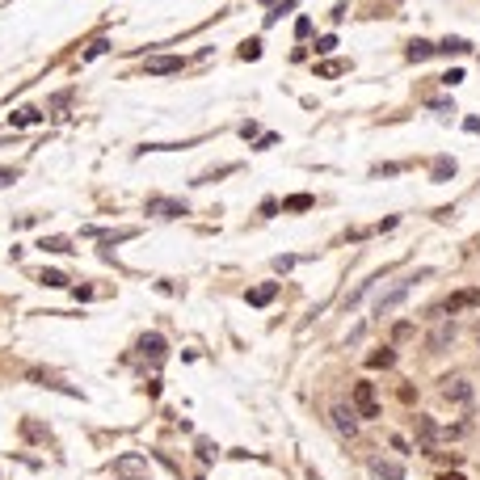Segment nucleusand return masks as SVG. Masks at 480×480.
<instances>
[{"label":"nucleus","mask_w":480,"mask_h":480,"mask_svg":"<svg viewBox=\"0 0 480 480\" xmlns=\"http://www.w3.org/2000/svg\"><path fill=\"white\" fill-rule=\"evenodd\" d=\"M417 278H426V270H422V274H413V278H401L388 295H380V299H375V312H380V316H384V312H392V308H396V304L413 291V283H417Z\"/></svg>","instance_id":"nucleus-1"},{"label":"nucleus","mask_w":480,"mask_h":480,"mask_svg":"<svg viewBox=\"0 0 480 480\" xmlns=\"http://www.w3.org/2000/svg\"><path fill=\"white\" fill-rule=\"evenodd\" d=\"M354 413H358V417H380L375 384H354Z\"/></svg>","instance_id":"nucleus-2"},{"label":"nucleus","mask_w":480,"mask_h":480,"mask_svg":"<svg viewBox=\"0 0 480 480\" xmlns=\"http://www.w3.org/2000/svg\"><path fill=\"white\" fill-rule=\"evenodd\" d=\"M455 337H460V325H455V320H443V325H439V329L426 337V350H430V354H443V350H447Z\"/></svg>","instance_id":"nucleus-3"},{"label":"nucleus","mask_w":480,"mask_h":480,"mask_svg":"<svg viewBox=\"0 0 480 480\" xmlns=\"http://www.w3.org/2000/svg\"><path fill=\"white\" fill-rule=\"evenodd\" d=\"M468 308H480V287H464V291H455L447 304H443V312H468Z\"/></svg>","instance_id":"nucleus-4"},{"label":"nucleus","mask_w":480,"mask_h":480,"mask_svg":"<svg viewBox=\"0 0 480 480\" xmlns=\"http://www.w3.org/2000/svg\"><path fill=\"white\" fill-rule=\"evenodd\" d=\"M443 396H447L451 405H472V384H468L464 375H455V380H443Z\"/></svg>","instance_id":"nucleus-5"},{"label":"nucleus","mask_w":480,"mask_h":480,"mask_svg":"<svg viewBox=\"0 0 480 480\" xmlns=\"http://www.w3.org/2000/svg\"><path fill=\"white\" fill-rule=\"evenodd\" d=\"M329 413H333V426H337L346 439H354V434H358V413H354L350 405H333Z\"/></svg>","instance_id":"nucleus-6"},{"label":"nucleus","mask_w":480,"mask_h":480,"mask_svg":"<svg viewBox=\"0 0 480 480\" xmlns=\"http://www.w3.org/2000/svg\"><path fill=\"white\" fill-rule=\"evenodd\" d=\"M139 350H143V358H152V363H164V337L148 333V337L139 342Z\"/></svg>","instance_id":"nucleus-7"},{"label":"nucleus","mask_w":480,"mask_h":480,"mask_svg":"<svg viewBox=\"0 0 480 480\" xmlns=\"http://www.w3.org/2000/svg\"><path fill=\"white\" fill-rule=\"evenodd\" d=\"M371 472H375L380 480H405V468L392 464V460H371Z\"/></svg>","instance_id":"nucleus-8"},{"label":"nucleus","mask_w":480,"mask_h":480,"mask_svg":"<svg viewBox=\"0 0 480 480\" xmlns=\"http://www.w3.org/2000/svg\"><path fill=\"white\" fill-rule=\"evenodd\" d=\"M148 72L164 76V72H181V59L177 55H164V59H148Z\"/></svg>","instance_id":"nucleus-9"},{"label":"nucleus","mask_w":480,"mask_h":480,"mask_svg":"<svg viewBox=\"0 0 480 480\" xmlns=\"http://www.w3.org/2000/svg\"><path fill=\"white\" fill-rule=\"evenodd\" d=\"M278 295V283H266V287H257V291H249V304L253 308H261V304H270Z\"/></svg>","instance_id":"nucleus-10"},{"label":"nucleus","mask_w":480,"mask_h":480,"mask_svg":"<svg viewBox=\"0 0 480 480\" xmlns=\"http://www.w3.org/2000/svg\"><path fill=\"white\" fill-rule=\"evenodd\" d=\"M148 211H164V215H186V207H181V202H169V198H152V202H148Z\"/></svg>","instance_id":"nucleus-11"},{"label":"nucleus","mask_w":480,"mask_h":480,"mask_svg":"<svg viewBox=\"0 0 480 480\" xmlns=\"http://www.w3.org/2000/svg\"><path fill=\"white\" fill-rule=\"evenodd\" d=\"M417 434H422V443H434V439H439L443 430H439V426H434L430 417H417Z\"/></svg>","instance_id":"nucleus-12"},{"label":"nucleus","mask_w":480,"mask_h":480,"mask_svg":"<svg viewBox=\"0 0 480 480\" xmlns=\"http://www.w3.org/2000/svg\"><path fill=\"white\" fill-rule=\"evenodd\" d=\"M434 51H439V46H430V42H409V59H413V63H417V59H430Z\"/></svg>","instance_id":"nucleus-13"},{"label":"nucleus","mask_w":480,"mask_h":480,"mask_svg":"<svg viewBox=\"0 0 480 480\" xmlns=\"http://www.w3.org/2000/svg\"><path fill=\"white\" fill-rule=\"evenodd\" d=\"M283 207H287V211H308V207H312V194H291Z\"/></svg>","instance_id":"nucleus-14"},{"label":"nucleus","mask_w":480,"mask_h":480,"mask_svg":"<svg viewBox=\"0 0 480 480\" xmlns=\"http://www.w3.org/2000/svg\"><path fill=\"white\" fill-rule=\"evenodd\" d=\"M409 337H413V325H409V320H401V325L392 329V342H409Z\"/></svg>","instance_id":"nucleus-15"},{"label":"nucleus","mask_w":480,"mask_h":480,"mask_svg":"<svg viewBox=\"0 0 480 480\" xmlns=\"http://www.w3.org/2000/svg\"><path fill=\"white\" fill-rule=\"evenodd\" d=\"M392 358H396L392 350H380V354H371L367 363H371V367H392Z\"/></svg>","instance_id":"nucleus-16"},{"label":"nucleus","mask_w":480,"mask_h":480,"mask_svg":"<svg viewBox=\"0 0 480 480\" xmlns=\"http://www.w3.org/2000/svg\"><path fill=\"white\" fill-rule=\"evenodd\" d=\"M468 430H472V422H460V426H447V430H443V439H464Z\"/></svg>","instance_id":"nucleus-17"},{"label":"nucleus","mask_w":480,"mask_h":480,"mask_svg":"<svg viewBox=\"0 0 480 480\" xmlns=\"http://www.w3.org/2000/svg\"><path fill=\"white\" fill-rule=\"evenodd\" d=\"M439 51H455V55H464V51H468V42H464V38H447Z\"/></svg>","instance_id":"nucleus-18"},{"label":"nucleus","mask_w":480,"mask_h":480,"mask_svg":"<svg viewBox=\"0 0 480 480\" xmlns=\"http://www.w3.org/2000/svg\"><path fill=\"white\" fill-rule=\"evenodd\" d=\"M451 173H455V160H439V164H434V177H439V181L451 177Z\"/></svg>","instance_id":"nucleus-19"},{"label":"nucleus","mask_w":480,"mask_h":480,"mask_svg":"<svg viewBox=\"0 0 480 480\" xmlns=\"http://www.w3.org/2000/svg\"><path fill=\"white\" fill-rule=\"evenodd\" d=\"M42 283H46V287H67V278L55 274V270H42Z\"/></svg>","instance_id":"nucleus-20"},{"label":"nucleus","mask_w":480,"mask_h":480,"mask_svg":"<svg viewBox=\"0 0 480 480\" xmlns=\"http://www.w3.org/2000/svg\"><path fill=\"white\" fill-rule=\"evenodd\" d=\"M350 63H320V76H342Z\"/></svg>","instance_id":"nucleus-21"},{"label":"nucleus","mask_w":480,"mask_h":480,"mask_svg":"<svg viewBox=\"0 0 480 480\" xmlns=\"http://www.w3.org/2000/svg\"><path fill=\"white\" fill-rule=\"evenodd\" d=\"M8 181H13V173H8V169H0V186H8Z\"/></svg>","instance_id":"nucleus-22"},{"label":"nucleus","mask_w":480,"mask_h":480,"mask_svg":"<svg viewBox=\"0 0 480 480\" xmlns=\"http://www.w3.org/2000/svg\"><path fill=\"white\" fill-rule=\"evenodd\" d=\"M439 480H464V476H460V472H443Z\"/></svg>","instance_id":"nucleus-23"}]
</instances>
